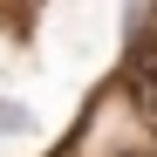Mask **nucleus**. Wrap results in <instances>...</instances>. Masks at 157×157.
Segmentation results:
<instances>
[{
    "label": "nucleus",
    "instance_id": "nucleus-1",
    "mask_svg": "<svg viewBox=\"0 0 157 157\" xmlns=\"http://www.w3.org/2000/svg\"><path fill=\"white\" fill-rule=\"evenodd\" d=\"M123 82H130V102H137V116H150V123H157V34L130 48Z\"/></svg>",
    "mask_w": 157,
    "mask_h": 157
},
{
    "label": "nucleus",
    "instance_id": "nucleus-2",
    "mask_svg": "<svg viewBox=\"0 0 157 157\" xmlns=\"http://www.w3.org/2000/svg\"><path fill=\"white\" fill-rule=\"evenodd\" d=\"M28 130H34V116L21 102H0V137H28Z\"/></svg>",
    "mask_w": 157,
    "mask_h": 157
}]
</instances>
